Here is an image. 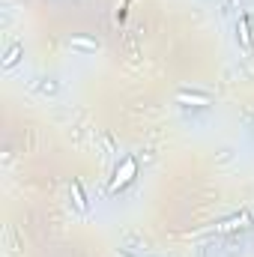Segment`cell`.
<instances>
[{"label":"cell","mask_w":254,"mask_h":257,"mask_svg":"<svg viewBox=\"0 0 254 257\" xmlns=\"http://www.w3.org/2000/svg\"><path fill=\"white\" fill-rule=\"evenodd\" d=\"M135 174H138V162H135V159H123V165L117 168V177L111 180V192H120L126 183H132Z\"/></svg>","instance_id":"1"},{"label":"cell","mask_w":254,"mask_h":257,"mask_svg":"<svg viewBox=\"0 0 254 257\" xmlns=\"http://www.w3.org/2000/svg\"><path fill=\"white\" fill-rule=\"evenodd\" d=\"M177 102H180V105H194V108H206V105H212L209 96H197V93H180Z\"/></svg>","instance_id":"2"},{"label":"cell","mask_w":254,"mask_h":257,"mask_svg":"<svg viewBox=\"0 0 254 257\" xmlns=\"http://www.w3.org/2000/svg\"><path fill=\"white\" fill-rule=\"evenodd\" d=\"M72 197H75V203H78V209H87V200H84V194L78 186H72Z\"/></svg>","instance_id":"3"},{"label":"cell","mask_w":254,"mask_h":257,"mask_svg":"<svg viewBox=\"0 0 254 257\" xmlns=\"http://www.w3.org/2000/svg\"><path fill=\"white\" fill-rule=\"evenodd\" d=\"M72 45H78V48H96V42H90V39H72Z\"/></svg>","instance_id":"4"},{"label":"cell","mask_w":254,"mask_h":257,"mask_svg":"<svg viewBox=\"0 0 254 257\" xmlns=\"http://www.w3.org/2000/svg\"><path fill=\"white\" fill-rule=\"evenodd\" d=\"M239 33H242V42H245V45H251V39H248V30H245V21L239 24Z\"/></svg>","instance_id":"5"},{"label":"cell","mask_w":254,"mask_h":257,"mask_svg":"<svg viewBox=\"0 0 254 257\" xmlns=\"http://www.w3.org/2000/svg\"><path fill=\"white\" fill-rule=\"evenodd\" d=\"M120 257H126V254H120Z\"/></svg>","instance_id":"6"}]
</instances>
